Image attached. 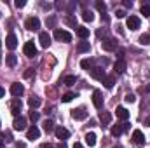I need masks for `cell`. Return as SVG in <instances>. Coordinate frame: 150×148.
Returning a JSON list of instances; mask_svg holds the SVG:
<instances>
[{"label":"cell","instance_id":"21","mask_svg":"<svg viewBox=\"0 0 150 148\" xmlns=\"http://www.w3.org/2000/svg\"><path fill=\"white\" fill-rule=\"evenodd\" d=\"M110 132H112V136H113V138H119V136H120V134L124 132V125H122V124L112 125V131H110Z\"/></svg>","mask_w":150,"mask_h":148},{"label":"cell","instance_id":"38","mask_svg":"<svg viewBox=\"0 0 150 148\" xmlns=\"http://www.w3.org/2000/svg\"><path fill=\"white\" fill-rule=\"evenodd\" d=\"M124 99H126V103H134V99H136V98H134V94H126V98H124Z\"/></svg>","mask_w":150,"mask_h":148},{"label":"cell","instance_id":"46","mask_svg":"<svg viewBox=\"0 0 150 148\" xmlns=\"http://www.w3.org/2000/svg\"><path fill=\"white\" fill-rule=\"evenodd\" d=\"M56 148H68V147H67V143L63 141V143H59V145H58V147H56Z\"/></svg>","mask_w":150,"mask_h":148},{"label":"cell","instance_id":"12","mask_svg":"<svg viewBox=\"0 0 150 148\" xmlns=\"http://www.w3.org/2000/svg\"><path fill=\"white\" fill-rule=\"evenodd\" d=\"M11 113L14 117H19V113H21V99H18V98L12 99V103H11Z\"/></svg>","mask_w":150,"mask_h":148},{"label":"cell","instance_id":"45","mask_svg":"<svg viewBox=\"0 0 150 148\" xmlns=\"http://www.w3.org/2000/svg\"><path fill=\"white\" fill-rule=\"evenodd\" d=\"M42 148H54V147H52L51 143H44V145H42Z\"/></svg>","mask_w":150,"mask_h":148},{"label":"cell","instance_id":"20","mask_svg":"<svg viewBox=\"0 0 150 148\" xmlns=\"http://www.w3.org/2000/svg\"><path fill=\"white\" fill-rule=\"evenodd\" d=\"M100 120H101L103 125H108V124L112 122V113H110V111H101V113H100Z\"/></svg>","mask_w":150,"mask_h":148},{"label":"cell","instance_id":"13","mask_svg":"<svg viewBox=\"0 0 150 148\" xmlns=\"http://www.w3.org/2000/svg\"><path fill=\"white\" fill-rule=\"evenodd\" d=\"M38 42H40L42 47L47 49V47L51 45V35H49L47 32H40V33H38Z\"/></svg>","mask_w":150,"mask_h":148},{"label":"cell","instance_id":"23","mask_svg":"<svg viewBox=\"0 0 150 148\" xmlns=\"http://www.w3.org/2000/svg\"><path fill=\"white\" fill-rule=\"evenodd\" d=\"M103 84H105L107 89H112L113 85H115V75H107L105 80H103Z\"/></svg>","mask_w":150,"mask_h":148},{"label":"cell","instance_id":"41","mask_svg":"<svg viewBox=\"0 0 150 148\" xmlns=\"http://www.w3.org/2000/svg\"><path fill=\"white\" fill-rule=\"evenodd\" d=\"M32 75H33V70H32V68H28V72H25V77H26V78L32 77Z\"/></svg>","mask_w":150,"mask_h":148},{"label":"cell","instance_id":"50","mask_svg":"<svg viewBox=\"0 0 150 148\" xmlns=\"http://www.w3.org/2000/svg\"><path fill=\"white\" fill-rule=\"evenodd\" d=\"M147 91H149V92H150V84H149V85H147Z\"/></svg>","mask_w":150,"mask_h":148},{"label":"cell","instance_id":"44","mask_svg":"<svg viewBox=\"0 0 150 148\" xmlns=\"http://www.w3.org/2000/svg\"><path fill=\"white\" fill-rule=\"evenodd\" d=\"M5 96V89L4 87H0V98H4Z\"/></svg>","mask_w":150,"mask_h":148},{"label":"cell","instance_id":"6","mask_svg":"<svg viewBox=\"0 0 150 148\" xmlns=\"http://www.w3.org/2000/svg\"><path fill=\"white\" fill-rule=\"evenodd\" d=\"M93 105H94V108H98V110L103 108V94H101V91H94V92H93Z\"/></svg>","mask_w":150,"mask_h":148},{"label":"cell","instance_id":"34","mask_svg":"<svg viewBox=\"0 0 150 148\" xmlns=\"http://www.w3.org/2000/svg\"><path fill=\"white\" fill-rule=\"evenodd\" d=\"M142 14L145 18H150V5H142Z\"/></svg>","mask_w":150,"mask_h":148},{"label":"cell","instance_id":"24","mask_svg":"<svg viewBox=\"0 0 150 148\" xmlns=\"http://www.w3.org/2000/svg\"><path fill=\"white\" fill-rule=\"evenodd\" d=\"M77 35L82 38V40H86V38L89 37V30L86 26H77Z\"/></svg>","mask_w":150,"mask_h":148},{"label":"cell","instance_id":"14","mask_svg":"<svg viewBox=\"0 0 150 148\" xmlns=\"http://www.w3.org/2000/svg\"><path fill=\"white\" fill-rule=\"evenodd\" d=\"M72 117L75 120H86L87 118V111H86V108H77V110H72Z\"/></svg>","mask_w":150,"mask_h":148},{"label":"cell","instance_id":"36","mask_svg":"<svg viewBox=\"0 0 150 148\" xmlns=\"http://www.w3.org/2000/svg\"><path fill=\"white\" fill-rule=\"evenodd\" d=\"M38 117H40V115H38V111H30V120H32V122H37L38 120Z\"/></svg>","mask_w":150,"mask_h":148},{"label":"cell","instance_id":"9","mask_svg":"<svg viewBox=\"0 0 150 148\" xmlns=\"http://www.w3.org/2000/svg\"><path fill=\"white\" fill-rule=\"evenodd\" d=\"M23 92H25V87H23V84H18V82H14V84L11 85V94H12L14 98H19Z\"/></svg>","mask_w":150,"mask_h":148},{"label":"cell","instance_id":"33","mask_svg":"<svg viewBox=\"0 0 150 148\" xmlns=\"http://www.w3.org/2000/svg\"><path fill=\"white\" fill-rule=\"evenodd\" d=\"M96 9H98L100 12H105V11H107V5H105V2H100V0H98V2H96Z\"/></svg>","mask_w":150,"mask_h":148},{"label":"cell","instance_id":"32","mask_svg":"<svg viewBox=\"0 0 150 148\" xmlns=\"http://www.w3.org/2000/svg\"><path fill=\"white\" fill-rule=\"evenodd\" d=\"M82 19H84V21H89V23H91V21L94 19V14H93L91 11H84V12H82Z\"/></svg>","mask_w":150,"mask_h":148},{"label":"cell","instance_id":"1","mask_svg":"<svg viewBox=\"0 0 150 148\" xmlns=\"http://www.w3.org/2000/svg\"><path fill=\"white\" fill-rule=\"evenodd\" d=\"M54 38L59 42H72V33H68L67 30H54Z\"/></svg>","mask_w":150,"mask_h":148},{"label":"cell","instance_id":"22","mask_svg":"<svg viewBox=\"0 0 150 148\" xmlns=\"http://www.w3.org/2000/svg\"><path fill=\"white\" fill-rule=\"evenodd\" d=\"M89 49H91V44L86 42V40H82V42L77 44V51H79V52H87Z\"/></svg>","mask_w":150,"mask_h":148},{"label":"cell","instance_id":"10","mask_svg":"<svg viewBox=\"0 0 150 148\" xmlns=\"http://www.w3.org/2000/svg\"><path fill=\"white\" fill-rule=\"evenodd\" d=\"M133 141H134V145H138V147H142V145L145 143V136H143V132H142L140 129H134V131H133Z\"/></svg>","mask_w":150,"mask_h":148},{"label":"cell","instance_id":"35","mask_svg":"<svg viewBox=\"0 0 150 148\" xmlns=\"http://www.w3.org/2000/svg\"><path fill=\"white\" fill-rule=\"evenodd\" d=\"M45 23H47V26H49V28H54V25H56V18H54V16H51V18H47V21H45Z\"/></svg>","mask_w":150,"mask_h":148},{"label":"cell","instance_id":"11","mask_svg":"<svg viewBox=\"0 0 150 148\" xmlns=\"http://www.w3.org/2000/svg\"><path fill=\"white\" fill-rule=\"evenodd\" d=\"M5 45H7V49L14 51V49L18 47V37H16L14 33H9V35H7V38H5Z\"/></svg>","mask_w":150,"mask_h":148},{"label":"cell","instance_id":"17","mask_svg":"<svg viewBox=\"0 0 150 148\" xmlns=\"http://www.w3.org/2000/svg\"><path fill=\"white\" fill-rule=\"evenodd\" d=\"M113 68H115V73H124V72H126V68H127V65H126V61H124V59H117V61H115V66H113Z\"/></svg>","mask_w":150,"mask_h":148},{"label":"cell","instance_id":"37","mask_svg":"<svg viewBox=\"0 0 150 148\" xmlns=\"http://www.w3.org/2000/svg\"><path fill=\"white\" fill-rule=\"evenodd\" d=\"M140 44H143V45L145 44H150V35H142L140 37Z\"/></svg>","mask_w":150,"mask_h":148},{"label":"cell","instance_id":"53","mask_svg":"<svg viewBox=\"0 0 150 148\" xmlns=\"http://www.w3.org/2000/svg\"><path fill=\"white\" fill-rule=\"evenodd\" d=\"M0 125H2V122H0Z\"/></svg>","mask_w":150,"mask_h":148},{"label":"cell","instance_id":"29","mask_svg":"<svg viewBox=\"0 0 150 148\" xmlns=\"http://www.w3.org/2000/svg\"><path fill=\"white\" fill-rule=\"evenodd\" d=\"M42 127H44L45 132H52V131H54V124H52V120H44Z\"/></svg>","mask_w":150,"mask_h":148},{"label":"cell","instance_id":"47","mask_svg":"<svg viewBox=\"0 0 150 148\" xmlns=\"http://www.w3.org/2000/svg\"><path fill=\"white\" fill-rule=\"evenodd\" d=\"M145 125H149V127H150V117H147V118H145Z\"/></svg>","mask_w":150,"mask_h":148},{"label":"cell","instance_id":"40","mask_svg":"<svg viewBox=\"0 0 150 148\" xmlns=\"http://www.w3.org/2000/svg\"><path fill=\"white\" fill-rule=\"evenodd\" d=\"M115 16H117V18H126V11H122V9H119V11L115 12Z\"/></svg>","mask_w":150,"mask_h":148},{"label":"cell","instance_id":"31","mask_svg":"<svg viewBox=\"0 0 150 148\" xmlns=\"http://www.w3.org/2000/svg\"><path fill=\"white\" fill-rule=\"evenodd\" d=\"M74 98H77V94H75V92H67V94H63V96H61V101H63V103H68V101H72Z\"/></svg>","mask_w":150,"mask_h":148},{"label":"cell","instance_id":"4","mask_svg":"<svg viewBox=\"0 0 150 148\" xmlns=\"http://www.w3.org/2000/svg\"><path fill=\"white\" fill-rule=\"evenodd\" d=\"M126 25H127V28L129 30H138L140 28V18L138 16H127V19H126Z\"/></svg>","mask_w":150,"mask_h":148},{"label":"cell","instance_id":"48","mask_svg":"<svg viewBox=\"0 0 150 148\" xmlns=\"http://www.w3.org/2000/svg\"><path fill=\"white\" fill-rule=\"evenodd\" d=\"M74 148H84V147H82L80 143H75V145H74Z\"/></svg>","mask_w":150,"mask_h":148},{"label":"cell","instance_id":"52","mask_svg":"<svg viewBox=\"0 0 150 148\" xmlns=\"http://www.w3.org/2000/svg\"><path fill=\"white\" fill-rule=\"evenodd\" d=\"M0 56H2V54H0ZM0 61H2V58H0Z\"/></svg>","mask_w":150,"mask_h":148},{"label":"cell","instance_id":"26","mask_svg":"<svg viewBox=\"0 0 150 148\" xmlns=\"http://www.w3.org/2000/svg\"><path fill=\"white\" fill-rule=\"evenodd\" d=\"M86 143H87L89 147H94V145H96V134H94V132H87V134H86Z\"/></svg>","mask_w":150,"mask_h":148},{"label":"cell","instance_id":"3","mask_svg":"<svg viewBox=\"0 0 150 148\" xmlns=\"http://www.w3.org/2000/svg\"><path fill=\"white\" fill-rule=\"evenodd\" d=\"M101 47H103V51H108V52H112V51H115L117 49V40L112 37L105 38L103 42H101Z\"/></svg>","mask_w":150,"mask_h":148},{"label":"cell","instance_id":"49","mask_svg":"<svg viewBox=\"0 0 150 148\" xmlns=\"http://www.w3.org/2000/svg\"><path fill=\"white\" fill-rule=\"evenodd\" d=\"M4 147H5V143H4V140L0 138V148H4Z\"/></svg>","mask_w":150,"mask_h":148},{"label":"cell","instance_id":"43","mask_svg":"<svg viewBox=\"0 0 150 148\" xmlns=\"http://www.w3.org/2000/svg\"><path fill=\"white\" fill-rule=\"evenodd\" d=\"M16 148H26L25 143H16Z\"/></svg>","mask_w":150,"mask_h":148},{"label":"cell","instance_id":"51","mask_svg":"<svg viewBox=\"0 0 150 148\" xmlns=\"http://www.w3.org/2000/svg\"><path fill=\"white\" fill-rule=\"evenodd\" d=\"M115 148H122V147H115Z\"/></svg>","mask_w":150,"mask_h":148},{"label":"cell","instance_id":"7","mask_svg":"<svg viewBox=\"0 0 150 148\" xmlns=\"http://www.w3.org/2000/svg\"><path fill=\"white\" fill-rule=\"evenodd\" d=\"M12 127H14V131H25L26 129V118L25 117H16L14 118V124H12Z\"/></svg>","mask_w":150,"mask_h":148},{"label":"cell","instance_id":"19","mask_svg":"<svg viewBox=\"0 0 150 148\" xmlns=\"http://www.w3.org/2000/svg\"><path fill=\"white\" fill-rule=\"evenodd\" d=\"M16 63H18L16 54H12V52H11V54H7V56H5V65H7L9 68H14V66H16Z\"/></svg>","mask_w":150,"mask_h":148},{"label":"cell","instance_id":"16","mask_svg":"<svg viewBox=\"0 0 150 148\" xmlns=\"http://www.w3.org/2000/svg\"><path fill=\"white\" fill-rule=\"evenodd\" d=\"M38 136H40V131H38L37 125H32V127L26 131V138H28V140H37Z\"/></svg>","mask_w":150,"mask_h":148},{"label":"cell","instance_id":"39","mask_svg":"<svg viewBox=\"0 0 150 148\" xmlns=\"http://www.w3.org/2000/svg\"><path fill=\"white\" fill-rule=\"evenodd\" d=\"M25 4H26L25 0H16V2H14V5H16L18 9H21V7H25Z\"/></svg>","mask_w":150,"mask_h":148},{"label":"cell","instance_id":"28","mask_svg":"<svg viewBox=\"0 0 150 148\" xmlns=\"http://www.w3.org/2000/svg\"><path fill=\"white\" fill-rule=\"evenodd\" d=\"M65 23H67L68 26H72V28H77V18L72 16V14H68V16L65 18Z\"/></svg>","mask_w":150,"mask_h":148},{"label":"cell","instance_id":"42","mask_svg":"<svg viewBox=\"0 0 150 148\" xmlns=\"http://www.w3.org/2000/svg\"><path fill=\"white\" fill-rule=\"evenodd\" d=\"M124 7H133V2H129V0H124Z\"/></svg>","mask_w":150,"mask_h":148},{"label":"cell","instance_id":"27","mask_svg":"<svg viewBox=\"0 0 150 148\" xmlns=\"http://www.w3.org/2000/svg\"><path fill=\"white\" fill-rule=\"evenodd\" d=\"M75 82H77V77H75V75H67L65 80H63V84H65L67 87H72Z\"/></svg>","mask_w":150,"mask_h":148},{"label":"cell","instance_id":"18","mask_svg":"<svg viewBox=\"0 0 150 148\" xmlns=\"http://www.w3.org/2000/svg\"><path fill=\"white\" fill-rule=\"evenodd\" d=\"M115 113H117V118H120V120H127L129 118V111L126 110L124 106H117V110H115Z\"/></svg>","mask_w":150,"mask_h":148},{"label":"cell","instance_id":"25","mask_svg":"<svg viewBox=\"0 0 150 148\" xmlns=\"http://www.w3.org/2000/svg\"><path fill=\"white\" fill-rule=\"evenodd\" d=\"M93 65H94V61H93V59H82V61H80V66H82L84 70H87V72H91V70L94 68Z\"/></svg>","mask_w":150,"mask_h":148},{"label":"cell","instance_id":"2","mask_svg":"<svg viewBox=\"0 0 150 148\" xmlns=\"http://www.w3.org/2000/svg\"><path fill=\"white\" fill-rule=\"evenodd\" d=\"M25 28L30 30V32H37L38 28H40V21H38V18H28V19L25 21Z\"/></svg>","mask_w":150,"mask_h":148},{"label":"cell","instance_id":"5","mask_svg":"<svg viewBox=\"0 0 150 148\" xmlns=\"http://www.w3.org/2000/svg\"><path fill=\"white\" fill-rule=\"evenodd\" d=\"M23 51H25V56H28V58H33V56H37V47H35V44H33L32 40L25 44Z\"/></svg>","mask_w":150,"mask_h":148},{"label":"cell","instance_id":"15","mask_svg":"<svg viewBox=\"0 0 150 148\" xmlns=\"http://www.w3.org/2000/svg\"><path fill=\"white\" fill-rule=\"evenodd\" d=\"M54 132H56V136H58V140H68L70 138V131L68 129H65V127H58V129H54Z\"/></svg>","mask_w":150,"mask_h":148},{"label":"cell","instance_id":"8","mask_svg":"<svg viewBox=\"0 0 150 148\" xmlns=\"http://www.w3.org/2000/svg\"><path fill=\"white\" fill-rule=\"evenodd\" d=\"M89 73H91L93 78H96V80H105V77H107V75H105V70H103L101 66H94Z\"/></svg>","mask_w":150,"mask_h":148},{"label":"cell","instance_id":"30","mask_svg":"<svg viewBox=\"0 0 150 148\" xmlns=\"http://www.w3.org/2000/svg\"><path fill=\"white\" fill-rule=\"evenodd\" d=\"M28 105L32 106V110H33V108H38V106H40V99L35 98V96H32V98L28 99Z\"/></svg>","mask_w":150,"mask_h":148}]
</instances>
